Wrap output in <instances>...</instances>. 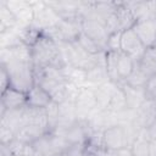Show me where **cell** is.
<instances>
[{
    "label": "cell",
    "mask_w": 156,
    "mask_h": 156,
    "mask_svg": "<svg viewBox=\"0 0 156 156\" xmlns=\"http://www.w3.org/2000/svg\"><path fill=\"white\" fill-rule=\"evenodd\" d=\"M6 7L13 13V16L17 18L18 23L22 26H29L33 23V5L32 1H24V0H7L5 1Z\"/></svg>",
    "instance_id": "obj_7"
},
{
    "label": "cell",
    "mask_w": 156,
    "mask_h": 156,
    "mask_svg": "<svg viewBox=\"0 0 156 156\" xmlns=\"http://www.w3.org/2000/svg\"><path fill=\"white\" fill-rule=\"evenodd\" d=\"M123 2L132 11V13L136 18V21H141V20H146V18L151 17L147 1H139V0H136V1H123Z\"/></svg>",
    "instance_id": "obj_19"
},
{
    "label": "cell",
    "mask_w": 156,
    "mask_h": 156,
    "mask_svg": "<svg viewBox=\"0 0 156 156\" xmlns=\"http://www.w3.org/2000/svg\"><path fill=\"white\" fill-rule=\"evenodd\" d=\"M146 54H147V55L156 62V41H155L150 48L146 49Z\"/></svg>",
    "instance_id": "obj_28"
},
{
    "label": "cell",
    "mask_w": 156,
    "mask_h": 156,
    "mask_svg": "<svg viewBox=\"0 0 156 156\" xmlns=\"http://www.w3.org/2000/svg\"><path fill=\"white\" fill-rule=\"evenodd\" d=\"M82 30L84 34H87L91 40H94L104 51L106 48V40L108 37V33L105 28V26L95 20L91 18H83L82 21Z\"/></svg>",
    "instance_id": "obj_8"
},
{
    "label": "cell",
    "mask_w": 156,
    "mask_h": 156,
    "mask_svg": "<svg viewBox=\"0 0 156 156\" xmlns=\"http://www.w3.org/2000/svg\"><path fill=\"white\" fill-rule=\"evenodd\" d=\"M136 65L144 72V74L147 76L149 78L156 73V62L146 52H145V55L139 61H136Z\"/></svg>",
    "instance_id": "obj_22"
},
{
    "label": "cell",
    "mask_w": 156,
    "mask_h": 156,
    "mask_svg": "<svg viewBox=\"0 0 156 156\" xmlns=\"http://www.w3.org/2000/svg\"><path fill=\"white\" fill-rule=\"evenodd\" d=\"M147 130H149L150 138H151V139H156V119H155V122L147 128Z\"/></svg>",
    "instance_id": "obj_32"
},
{
    "label": "cell",
    "mask_w": 156,
    "mask_h": 156,
    "mask_svg": "<svg viewBox=\"0 0 156 156\" xmlns=\"http://www.w3.org/2000/svg\"><path fill=\"white\" fill-rule=\"evenodd\" d=\"M133 30L143 43V45L147 49L156 41V18H146L138 21L134 26Z\"/></svg>",
    "instance_id": "obj_10"
},
{
    "label": "cell",
    "mask_w": 156,
    "mask_h": 156,
    "mask_svg": "<svg viewBox=\"0 0 156 156\" xmlns=\"http://www.w3.org/2000/svg\"><path fill=\"white\" fill-rule=\"evenodd\" d=\"M115 16L118 22L119 30H127L134 28L136 24V18L132 13V11L124 5L123 1H116V10H115Z\"/></svg>",
    "instance_id": "obj_14"
},
{
    "label": "cell",
    "mask_w": 156,
    "mask_h": 156,
    "mask_svg": "<svg viewBox=\"0 0 156 156\" xmlns=\"http://www.w3.org/2000/svg\"><path fill=\"white\" fill-rule=\"evenodd\" d=\"M147 79H149V77L144 74V72L138 67V65L135 62V66H134L132 74L124 80V83L130 85V87H134V88H144Z\"/></svg>",
    "instance_id": "obj_20"
},
{
    "label": "cell",
    "mask_w": 156,
    "mask_h": 156,
    "mask_svg": "<svg viewBox=\"0 0 156 156\" xmlns=\"http://www.w3.org/2000/svg\"><path fill=\"white\" fill-rule=\"evenodd\" d=\"M82 156H95V155H94L93 152H89V151H85V150H84V152L82 154Z\"/></svg>",
    "instance_id": "obj_33"
},
{
    "label": "cell",
    "mask_w": 156,
    "mask_h": 156,
    "mask_svg": "<svg viewBox=\"0 0 156 156\" xmlns=\"http://www.w3.org/2000/svg\"><path fill=\"white\" fill-rule=\"evenodd\" d=\"M121 38H122V30L110 33L107 37V40H106L105 51L121 52Z\"/></svg>",
    "instance_id": "obj_23"
},
{
    "label": "cell",
    "mask_w": 156,
    "mask_h": 156,
    "mask_svg": "<svg viewBox=\"0 0 156 156\" xmlns=\"http://www.w3.org/2000/svg\"><path fill=\"white\" fill-rule=\"evenodd\" d=\"M51 101H52V99H51L50 94L38 84H35L27 93V106H29V107L46 108Z\"/></svg>",
    "instance_id": "obj_12"
},
{
    "label": "cell",
    "mask_w": 156,
    "mask_h": 156,
    "mask_svg": "<svg viewBox=\"0 0 156 156\" xmlns=\"http://www.w3.org/2000/svg\"><path fill=\"white\" fill-rule=\"evenodd\" d=\"M104 146L111 150H119L122 147L129 146V140L123 124H112L104 129L102 132Z\"/></svg>",
    "instance_id": "obj_5"
},
{
    "label": "cell",
    "mask_w": 156,
    "mask_h": 156,
    "mask_svg": "<svg viewBox=\"0 0 156 156\" xmlns=\"http://www.w3.org/2000/svg\"><path fill=\"white\" fill-rule=\"evenodd\" d=\"M144 89H145L146 98L152 99V100H156V73L147 79Z\"/></svg>",
    "instance_id": "obj_25"
},
{
    "label": "cell",
    "mask_w": 156,
    "mask_h": 156,
    "mask_svg": "<svg viewBox=\"0 0 156 156\" xmlns=\"http://www.w3.org/2000/svg\"><path fill=\"white\" fill-rule=\"evenodd\" d=\"M119 52L113 51H105V68L108 76V79L116 84H121V79L117 73V61H118Z\"/></svg>",
    "instance_id": "obj_16"
},
{
    "label": "cell",
    "mask_w": 156,
    "mask_h": 156,
    "mask_svg": "<svg viewBox=\"0 0 156 156\" xmlns=\"http://www.w3.org/2000/svg\"><path fill=\"white\" fill-rule=\"evenodd\" d=\"M134 66H135V61L130 56H128L127 54L119 52L118 61H117V73L121 82H124L132 74Z\"/></svg>",
    "instance_id": "obj_17"
},
{
    "label": "cell",
    "mask_w": 156,
    "mask_h": 156,
    "mask_svg": "<svg viewBox=\"0 0 156 156\" xmlns=\"http://www.w3.org/2000/svg\"><path fill=\"white\" fill-rule=\"evenodd\" d=\"M18 24L20 23L17 18L6 7L5 1H0V33H4L9 29H13Z\"/></svg>",
    "instance_id": "obj_18"
},
{
    "label": "cell",
    "mask_w": 156,
    "mask_h": 156,
    "mask_svg": "<svg viewBox=\"0 0 156 156\" xmlns=\"http://www.w3.org/2000/svg\"><path fill=\"white\" fill-rule=\"evenodd\" d=\"M74 107H76L77 121H82V122L85 121L90 115V112L94 108H96V99H95L94 89L89 87H82L76 98Z\"/></svg>",
    "instance_id": "obj_3"
},
{
    "label": "cell",
    "mask_w": 156,
    "mask_h": 156,
    "mask_svg": "<svg viewBox=\"0 0 156 156\" xmlns=\"http://www.w3.org/2000/svg\"><path fill=\"white\" fill-rule=\"evenodd\" d=\"M76 41L80 45V48H82L84 51H87V52L90 54V55H96V54H100V52L104 51L94 40H91L87 34H84L83 30H82V33L79 34V37H78V39H77Z\"/></svg>",
    "instance_id": "obj_21"
},
{
    "label": "cell",
    "mask_w": 156,
    "mask_h": 156,
    "mask_svg": "<svg viewBox=\"0 0 156 156\" xmlns=\"http://www.w3.org/2000/svg\"><path fill=\"white\" fill-rule=\"evenodd\" d=\"M121 52L130 56L135 62L139 61L146 52V48L143 45L135 32L132 29H127L122 32L121 38Z\"/></svg>",
    "instance_id": "obj_4"
},
{
    "label": "cell",
    "mask_w": 156,
    "mask_h": 156,
    "mask_svg": "<svg viewBox=\"0 0 156 156\" xmlns=\"http://www.w3.org/2000/svg\"><path fill=\"white\" fill-rule=\"evenodd\" d=\"M95 156H118V151L117 150H111V149H101L99 151H96L94 154Z\"/></svg>",
    "instance_id": "obj_27"
},
{
    "label": "cell",
    "mask_w": 156,
    "mask_h": 156,
    "mask_svg": "<svg viewBox=\"0 0 156 156\" xmlns=\"http://www.w3.org/2000/svg\"><path fill=\"white\" fill-rule=\"evenodd\" d=\"M117 151H118V156H134L129 146L122 147V149H119V150H117Z\"/></svg>",
    "instance_id": "obj_30"
},
{
    "label": "cell",
    "mask_w": 156,
    "mask_h": 156,
    "mask_svg": "<svg viewBox=\"0 0 156 156\" xmlns=\"http://www.w3.org/2000/svg\"><path fill=\"white\" fill-rule=\"evenodd\" d=\"M0 83H1V93H4L7 88H10V76H9V72L6 69V67L4 65H0Z\"/></svg>",
    "instance_id": "obj_26"
},
{
    "label": "cell",
    "mask_w": 156,
    "mask_h": 156,
    "mask_svg": "<svg viewBox=\"0 0 156 156\" xmlns=\"http://www.w3.org/2000/svg\"><path fill=\"white\" fill-rule=\"evenodd\" d=\"M27 106V94L15 88H7L1 93V115L6 111L20 110Z\"/></svg>",
    "instance_id": "obj_9"
},
{
    "label": "cell",
    "mask_w": 156,
    "mask_h": 156,
    "mask_svg": "<svg viewBox=\"0 0 156 156\" xmlns=\"http://www.w3.org/2000/svg\"><path fill=\"white\" fill-rule=\"evenodd\" d=\"M32 50V62L34 69H43L49 66L65 68L69 65L65 61L58 41L49 37L43 32L39 40L35 43L34 46L30 48Z\"/></svg>",
    "instance_id": "obj_1"
},
{
    "label": "cell",
    "mask_w": 156,
    "mask_h": 156,
    "mask_svg": "<svg viewBox=\"0 0 156 156\" xmlns=\"http://www.w3.org/2000/svg\"><path fill=\"white\" fill-rule=\"evenodd\" d=\"M117 87H118V84H116L111 80H107L104 84H101V85H99L98 88L94 89L98 108H100L102 111H106V108H107V106L111 101V98H112Z\"/></svg>",
    "instance_id": "obj_13"
},
{
    "label": "cell",
    "mask_w": 156,
    "mask_h": 156,
    "mask_svg": "<svg viewBox=\"0 0 156 156\" xmlns=\"http://www.w3.org/2000/svg\"><path fill=\"white\" fill-rule=\"evenodd\" d=\"M1 65L9 72L11 88L27 94L35 85V73L32 61H10Z\"/></svg>",
    "instance_id": "obj_2"
},
{
    "label": "cell",
    "mask_w": 156,
    "mask_h": 156,
    "mask_svg": "<svg viewBox=\"0 0 156 156\" xmlns=\"http://www.w3.org/2000/svg\"><path fill=\"white\" fill-rule=\"evenodd\" d=\"M16 139V133L5 124L0 126V143L1 145H9Z\"/></svg>",
    "instance_id": "obj_24"
},
{
    "label": "cell",
    "mask_w": 156,
    "mask_h": 156,
    "mask_svg": "<svg viewBox=\"0 0 156 156\" xmlns=\"http://www.w3.org/2000/svg\"><path fill=\"white\" fill-rule=\"evenodd\" d=\"M124 95H126V101H127V108L130 111H135L146 99V94H145V89L144 88H134L130 87L128 84H126L124 82H122L121 84H118Z\"/></svg>",
    "instance_id": "obj_11"
},
{
    "label": "cell",
    "mask_w": 156,
    "mask_h": 156,
    "mask_svg": "<svg viewBox=\"0 0 156 156\" xmlns=\"http://www.w3.org/2000/svg\"><path fill=\"white\" fill-rule=\"evenodd\" d=\"M156 119V100L146 98L144 102L134 111L132 124L136 128H149Z\"/></svg>",
    "instance_id": "obj_6"
},
{
    "label": "cell",
    "mask_w": 156,
    "mask_h": 156,
    "mask_svg": "<svg viewBox=\"0 0 156 156\" xmlns=\"http://www.w3.org/2000/svg\"><path fill=\"white\" fill-rule=\"evenodd\" d=\"M147 2H149V10H150L151 17L156 18V0H152V1H147Z\"/></svg>",
    "instance_id": "obj_31"
},
{
    "label": "cell",
    "mask_w": 156,
    "mask_h": 156,
    "mask_svg": "<svg viewBox=\"0 0 156 156\" xmlns=\"http://www.w3.org/2000/svg\"><path fill=\"white\" fill-rule=\"evenodd\" d=\"M127 108V101H126V95L122 90V88L118 85L111 98V101L106 108L107 112L110 113H115V115H118V113H122L124 112Z\"/></svg>",
    "instance_id": "obj_15"
},
{
    "label": "cell",
    "mask_w": 156,
    "mask_h": 156,
    "mask_svg": "<svg viewBox=\"0 0 156 156\" xmlns=\"http://www.w3.org/2000/svg\"><path fill=\"white\" fill-rule=\"evenodd\" d=\"M149 156H156V139L149 141Z\"/></svg>",
    "instance_id": "obj_29"
}]
</instances>
